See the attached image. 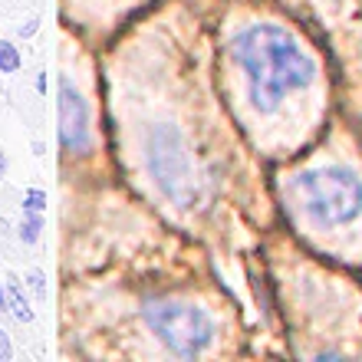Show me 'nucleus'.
<instances>
[{"instance_id": "obj_1", "label": "nucleus", "mask_w": 362, "mask_h": 362, "mask_svg": "<svg viewBox=\"0 0 362 362\" xmlns=\"http://www.w3.org/2000/svg\"><path fill=\"white\" fill-rule=\"evenodd\" d=\"M230 53L250 79V99L260 112H274L290 93L313 83V59L280 27L257 23L234 37Z\"/></svg>"}, {"instance_id": "obj_2", "label": "nucleus", "mask_w": 362, "mask_h": 362, "mask_svg": "<svg viewBox=\"0 0 362 362\" xmlns=\"http://www.w3.org/2000/svg\"><path fill=\"white\" fill-rule=\"evenodd\" d=\"M296 198L303 204L306 218L323 224V228H339L362 214V181L346 168H313L293 181Z\"/></svg>"}, {"instance_id": "obj_3", "label": "nucleus", "mask_w": 362, "mask_h": 362, "mask_svg": "<svg viewBox=\"0 0 362 362\" xmlns=\"http://www.w3.org/2000/svg\"><path fill=\"white\" fill-rule=\"evenodd\" d=\"M148 172H152L155 185L162 188V194L168 201H175L178 208H191L198 204L201 185L194 175V162H191L185 139L175 125H155L148 132Z\"/></svg>"}, {"instance_id": "obj_4", "label": "nucleus", "mask_w": 362, "mask_h": 362, "mask_svg": "<svg viewBox=\"0 0 362 362\" xmlns=\"http://www.w3.org/2000/svg\"><path fill=\"white\" fill-rule=\"evenodd\" d=\"M145 320L152 333L162 339L175 356L194 359L214 343V323L204 310L181 300H155L145 306Z\"/></svg>"}, {"instance_id": "obj_5", "label": "nucleus", "mask_w": 362, "mask_h": 362, "mask_svg": "<svg viewBox=\"0 0 362 362\" xmlns=\"http://www.w3.org/2000/svg\"><path fill=\"white\" fill-rule=\"evenodd\" d=\"M59 145L73 155L89 152V105L69 76H59Z\"/></svg>"}, {"instance_id": "obj_6", "label": "nucleus", "mask_w": 362, "mask_h": 362, "mask_svg": "<svg viewBox=\"0 0 362 362\" xmlns=\"http://www.w3.org/2000/svg\"><path fill=\"white\" fill-rule=\"evenodd\" d=\"M7 306H10V313L17 316V323H30V320H33V310H30L27 296H23V286L17 284V276H7Z\"/></svg>"}, {"instance_id": "obj_7", "label": "nucleus", "mask_w": 362, "mask_h": 362, "mask_svg": "<svg viewBox=\"0 0 362 362\" xmlns=\"http://www.w3.org/2000/svg\"><path fill=\"white\" fill-rule=\"evenodd\" d=\"M23 57H20V49L7 40H0V73H17Z\"/></svg>"}, {"instance_id": "obj_8", "label": "nucleus", "mask_w": 362, "mask_h": 362, "mask_svg": "<svg viewBox=\"0 0 362 362\" xmlns=\"http://www.w3.org/2000/svg\"><path fill=\"white\" fill-rule=\"evenodd\" d=\"M40 230H43V221H40V214L37 211H30V218L23 221V224H20V240H23V244H37V238H40Z\"/></svg>"}, {"instance_id": "obj_9", "label": "nucleus", "mask_w": 362, "mask_h": 362, "mask_svg": "<svg viewBox=\"0 0 362 362\" xmlns=\"http://www.w3.org/2000/svg\"><path fill=\"white\" fill-rule=\"evenodd\" d=\"M23 208H27V211H37V214H40V211L47 208V194H43L40 188H30L27 194H23Z\"/></svg>"}, {"instance_id": "obj_10", "label": "nucleus", "mask_w": 362, "mask_h": 362, "mask_svg": "<svg viewBox=\"0 0 362 362\" xmlns=\"http://www.w3.org/2000/svg\"><path fill=\"white\" fill-rule=\"evenodd\" d=\"M27 280H30V286H33V293L43 300V296H47V286H43V274H40V270H30Z\"/></svg>"}, {"instance_id": "obj_11", "label": "nucleus", "mask_w": 362, "mask_h": 362, "mask_svg": "<svg viewBox=\"0 0 362 362\" xmlns=\"http://www.w3.org/2000/svg\"><path fill=\"white\" fill-rule=\"evenodd\" d=\"M10 356H13V346H10V336L0 329V362H10Z\"/></svg>"}, {"instance_id": "obj_12", "label": "nucleus", "mask_w": 362, "mask_h": 362, "mask_svg": "<svg viewBox=\"0 0 362 362\" xmlns=\"http://www.w3.org/2000/svg\"><path fill=\"white\" fill-rule=\"evenodd\" d=\"M37 27H40V20H30L27 27H20V37H30V33H37Z\"/></svg>"}, {"instance_id": "obj_13", "label": "nucleus", "mask_w": 362, "mask_h": 362, "mask_svg": "<svg viewBox=\"0 0 362 362\" xmlns=\"http://www.w3.org/2000/svg\"><path fill=\"white\" fill-rule=\"evenodd\" d=\"M0 313H10V306H7V293L0 290Z\"/></svg>"}, {"instance_id": "obj_14", "label": "nucleus", "mask_w": 362, "mask_h": 362, "mask_svg": "<svg viewBox=\"0 0 362 362\" xmlns=\"http://www.w3.org/2000/svg\"><path fill=\"white\" fill-rule=\"evenodd\" d=\"M7 230H10V224H7V218L0 214V234H7Z\"/></svg>"}, {"instance_id": "obj_15", "label": "nucleus", "mask_w": 362, "mask_h": 362, "mask_svg": "<svg viewBox=\"0 0 362 362\" xmlns=\"http://www.w3.org/2000/svg\"><path fill=\"white\" fill-rule=\"evenodd\" d=\"M0 165H4V168H7V158H4V152H0Z\"/></svg>"}, {"instance_id": "obj_16", "label": "nucleus", "mask_w": 362, "mask_h": 362, "mask_svg": "<svg viewBox=\"0 0 362 362\" xmlns=\"http://www.w3.org/2000/svg\"><path fill=\"white\" fill-rule=\"evenodd\" d=\"M4 172H7V168H4V165H0V178H4Z\"/></svg>"}, {"instance_id": "obj_17", "label": "nucleus", "mask_w": 362, "mask_h": 362, "mask_svg": "<svg viewBox=\"0 0 362 362\" xmlns=\"http://www.w3.org/2000/svg\"><path fill=\"white\" fill-rule=\"evenodd\" d=\"M0 89H4V86H0Z\"/></svg>"}]
</instances>
